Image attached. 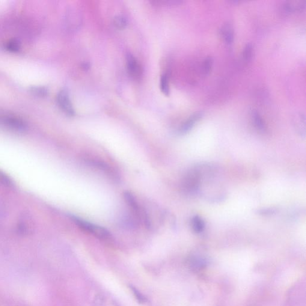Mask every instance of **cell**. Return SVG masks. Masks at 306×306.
Listing matches in <instances>:
<instances>
[{
	"instance_id": "1",
	"label": "cell",
	"mask_w": 306,
	"mask_h": 306,
	"mask_svg": "<svg viewBox=\"0 0 306 306\" xmlns=\"http://www.w3.org/2000/svg\"><path fill=\"white\" fill-rule=\"evenodd\" d=\"M73 221L80 229L86 231L92 235L102 240L110 238L111 234L105 228L91 223L90 222L85 220L82 218L76 217L75 216H71Z\"/></svg>"
},
{
	"instance_id": "2",
	"label": "cell",
	"mask_w": 306,
	"mask_h": 306,
	"mask_svg": "<svg viewBox=\"0 0 306 306\" xmlns=\"http://www.w3.org/2000/svg\"><path fill=\"white\" fill-rule=\"evenodd\" d=\"M126 66L129 76L136 81H139L143 76V70L137 59L131 53L126 55Z\"/></svg>"
},
{
	"instance_id": "3",
	"label": "cell",
	"mask_w": 306,
	"mask_h": 306,
	"mask_svg": "<svg viewBox=\"0 0 306 306\" xmlns=\"http://www.w3.org/2000/svg\"><path fill=\"white\" fill-rule=\"evenodd\" d=\"M57 102L59 107L65 114L70 117L75 115V110H74L67 91L63 89L59 92L57 95Z\"/></svg>"
},
{
	"instance_id": "4",
	"label": "cell",
	"mask_w": 306,
	"mask_h": 306,
	"mask_svg": "<svg viewBox=\"0 0 306 306\" xmlns=\"http://www.w3.org/2000/svg\"><path fill=\"white\" fill-rule=\"evenodd\" d=\"M0 122L7 128L14 131L22 132L27 129V124L20 118L13 116H3L0 118Z\"/></svg>"
},
{
	"instance_id": "5",
	"label": "cell",
	"mask_w": 306,
	"mask_h": 306,
	"mask_svg": "<svg viewBox=\"0 0 306 306\" xmlns=\"http://www.w3.org/2000/svg\"><path fill=\"white\" fill-rule=\"evenodd\" d=\"M204 116V112L202 111L195 112L187 119L184 121V123L181 125L178 133L180 135H185L189 132L193 127H195L196 124H197Z\"/></svg>"
},
{
	"instance_id": "6",
	"label": "cell",
	"mask_w": 306,
	"mask_h": 306,
	"mask_svg": "<svg viewBox=\"0 0 306 306\" xmlns=\"http://www.w3.org/2000/svg\"><path fill=\"white\" fill-rule=\"evenodd\" d=\"M306 1H286L282 5V10L285 13H291L304 10Z\"/></svg>"
},
{
	"instance_id": "7",
	"label": "cell",
	"mask_w": 306,
	"mask_h": 306,
	"mask_svg": "<svg viewBox=\"0 0 306 306\" xmlns=\"http://www.w3.org/2000/svg\"><path fill=\"white\" fill-rule=\"evenodd\" d=\"M220 34L225 43L231 44L233 42L234 32L233 26L229 23H225L220 28Z\"/></svg>"
},
{
	"instance_id": "8",
	"label": "cell",
	"mask_w": 306,
	"mask_h": 306,
	"mask_svg": "<svg viewBox=\"0 0 306 306\" xmlns=\"http://www.w3.org/2000/svg\"><path fill=\"white\" fill-rule=\"evenodd\" d=\"M251 115L252 123H253L255 128L260 132H265L266 130V123L259 112L253 109L251 111Z\"/></svg>"
},
{
	"instance_id": "9",
	"label": "cell",
	"mask_w": 306,
	"mask_h": 306,
	"mask_svg": "<svg viewBox=\"0 0 306 306\" xmlns=\"http://www.w3.org/2000/svg\"><path fill=\"white\" fill-rule=\"evenodd\" d=\"M294 126L299 134L303 137L306 135V117L304 114L297 113L294 118Z\"/></svg>"
},
{
	"instance_id": "10",
	"label": "cell",
	"mask_w": 306,
	"mask_h": 306,
	"mask_svg": "<svg viewBox=\"0 0 306 306\" xmlns=\"http://www.w3.org/2000/svg\"><path fill=\"white\" fill-rule=\"evenodd\" d=\"M192 229L196 233L203 232L205 228V224L204 219L201 216L195 215L193 216L191 221Z\"/></svg>"
},
{
	"instance_id": "11",
	"label": "cell",
	"mask_w": 306,
	"mask_h": 306,
	"mask_svg": "<svg viewBox=\"0 0 306 306\" xmlns=\"http://www.w3.org/2000/svg\"><path fill=\"white\" fill-rule=\"evenodd\" d=\"M206 261L204 258L193 255L189 258V264L193 269H200L206 265Z\"/></svg>"
},
{
	"instance_id": "12",
	"label": "cell",
	"mask_w": 306,
	"mask_h": 306,
	"mask_svg": "<svg viewBox=\"0 0 306 306\" xmlns=\"http://www.w3.org/2000/svg\"><path fill=\"white\" fill-rule=\"evenodd\" d=\"M160 88L162 93L168 97L170 94V87H169V76L168 74H162L160 81Z\"/></svg>"
},
{
	"instance_id": "13",
	"label": "cell",
	"mask_w": 306,
	"mask_h": 306,
	"mask_svg": "<svg viewBox=\"0 0 306 306\" xmlns=\"http://www.w3.org/2000/svg\"><path fill=\"white\" fill-rule=\"evenodd\" d=\"M29 92L35 96L40 98L46 97L49 94L48 89L44 86H32L29 88Z\"/></svg>"
},
{
	"instance_id": "14",
	"label": "cell",
	"mask_w": 306,
	"mask_h": 306,
	"mask_svg": "<svg viewBox=\"0 0 306 306\" xmlns=\"http://www.w3.org/2000/svg\"><path fill=\"white\" fill-rule=\"evenodd\" d=\"M254 49L252 43H249L246 44L243 49V58L246 61H250L253 58Z\"/></svg>"
},
{
	"instance_id": "15",
	"label": "cell",
	"mask_w": 306,
	"mask_h": 306,
	"mask_svg": "<svg viewBox=\"0 0 306 306\" xmlns=\"http://www.w3.org/2000/svg\"><path fill=\"white\" fill-rule=\"evenodd\" d=\"M5 49L11 52H18L21 47L20 41L17 39H12L8 41L5 46Z\"/></svg>"
},
{
	"instance_id": "16",
	"label": "cell",
	"mask_w": 306,
	"mask_h": 306,
	"mask_svg": "<svg viewBox=\"0 0 306 306\" xmlns=\"http://www.w3.org/2000/svg\"><path fill=\"white\" fill-rule=\"evenodd\" d=\"M128 21L126 17L123 16H117L114 19V25L118 29H123L127 27Z\"/></svg>"
},
{
	"instance_id": "17",
	"label": "cell",
	"mask_w": 306,
	"mask_h": 306,
	"mask_svg": "<svg viewBox=\"0 0 306 306\" xmlns=\"http://www.w3.org/2000/svg\"><path fill=\"white\" fill-rule=\"evenodd\" d=\"M213 65V59L210 57H207L203 62L202 64V73L204 75H207L211 71Z\"/></svg>"
},
{
	"instance_id": "18",
	"label": "cell",
	"mask_w": 306,
	"mask_h": 306,
	"mask_svg": "<svg viewBox=\"0 0 306 306\" xmlns=\"http://www.w3.org/2000/svg\"><path fill=\"white\" fill-rule=\"evenodd\" d=\"M129 288L133 296H135V299L137 300L138 302L142 304V303H145L147 302L146 297H145V296L143 295V294L141 293V291H139L137 288L132 286V285H130Z\"/></svg>"
},
{
	"instance_id": "19",
	"label": "cell",
	"mask_w": 306,
	"mask_h": 306,
	"mask_svg": "<svg viewBox=\"0 0 306 306\" xmlns=\"http://www.w3.org/2000/svg\"><path fill=\"white\" fill-rule=\"evenodd\" d=\"M0 184L5 186L10 187L12 185V181L8 178L6 175L0 171Z\"/></svg>"
},
{
	"instance_id": "20",
	"label": "cell",
	"mask_w": 306,
	"mask_h": 306,
	"mask_svg": "<svg viewBox=\"0 0 306 306\" xmlns=\"http://www.w3.org/2000/svg\"><path fill=\"white\" fill-rule=\"evenodd\" d=\"M276 212L275 209H261L260 211V213L261 214H272V213Z\"/></svg>"
},
{
	"instance_id": "21",
	"label": "cell",
	"mask_w": 306,
	"mask_h": 306,
	"mask_svg": "<svg viewBox=\"0 0 306 306\" xmlns=\"http://www.w3.org/2000/svg\"><path fill=\"white\" fill-rule=\"evenodd\" d=\"M82 68H83V70H88L89 69V68H90V65H89V63H87V62H85V63H83L82 64Z\"/></svg>"
}]
</instances>
